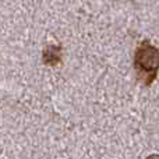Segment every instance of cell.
Instances as JSON below:
<instances>
[{"instance_id": "cell-1", "label": "cell", "mask_w": 159, "mask_h": 159, "mask_svg": "<svg viewBox=\"0 0 159 159\" xmlns=\"http://www.w3.org/2000/svg\"><path fill=\"white\" fill-rule=\"evenodd\" d=\"M135 66L144 73H157L159 69V50L149 43L141 45L135 53Z\"/></svg>"}, {"instance_id": "cell-2", "label": "cell", "mask_w": 159, "mask_h": 159, "mask_svg": "<svg viewBox=\"0 0 159 159\" xmlns=\"http://www.w3.org/2000/svg\"><path fill=\"white\" fill-rule=\"evenodd\" d=\"M61 57V50L57 46H48L43 52V61L46 64H57Z\"/></svg>"}, {"instance_id": "cell-3", "label": "cell", "mask_w": 159, "mask_h": 159, "mask_svg": "<svg viewBox=\"0 0 159 159\" xmlns=\"http://www.w3.org/2000/svg\"><path fill=\"white\" fill-rule=\"evenodd\" d=\"M147 159H159V155L158 154H152V155H149Z\"/></svg>"}]
</instances>
